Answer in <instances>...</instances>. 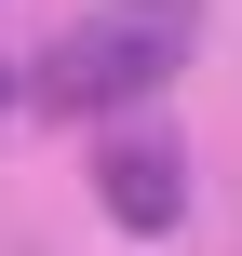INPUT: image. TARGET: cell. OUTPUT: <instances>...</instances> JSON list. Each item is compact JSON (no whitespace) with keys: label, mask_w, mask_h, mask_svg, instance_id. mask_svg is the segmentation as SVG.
<instances>
[{"label":"cell","mask_w":242,"mask_h":256,"mask_svg":"<svg viewBox=\"0 0 242 256\" xmlns=\"http://www.w3.org/2000/svg\"><path fill=\"white\" fill-rule=\"evenodd\" d=\"M94 189H108V216H121V230H175V216H189V176H175V148H162V135H121V148L94 162Z\"/></svg>","instance_id":"obj_2"},{"label":"cell","mask_w":242,"mask_h":256,"mask_svg":"<svg viewBox=\"0 0 242 256\" xmlns=\"http://www.w3.org/2000/svg\"><path fill=\"white\" fill-rule=\"evenodd\" d=\"M202 40V0H94L67 14V40L40 54V94L54 108H148Z\"/></svg>","instance_id":"obj_1"},{"label":"cell","mask_w":242,"mask_h":256,"mask_svg":"<svg viewBox=\"0 0 242 256\" xmlns=\"http://www.w3.org/2000/svg\"><path fill=\"white\" fill-rule=\"evenodd\" d=\"M0 108H13V68H0Z\"/></svg>","instance_id":"obj_3"}]
</instances>
